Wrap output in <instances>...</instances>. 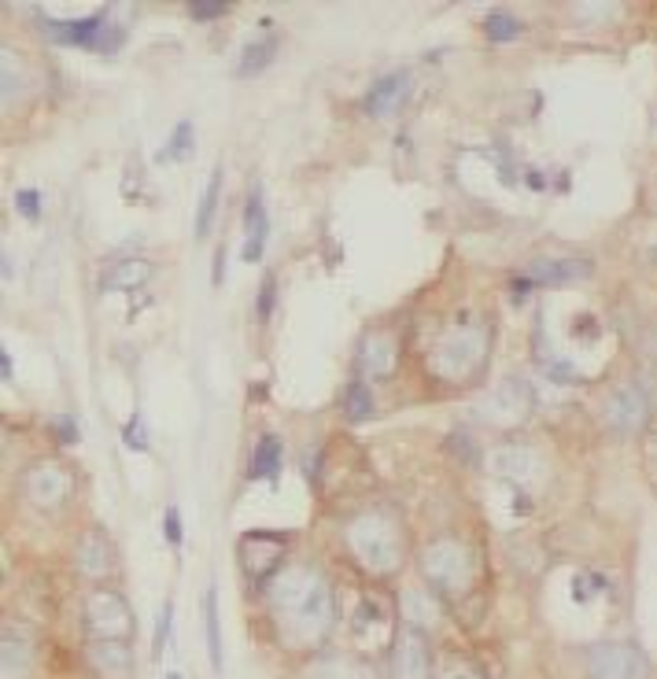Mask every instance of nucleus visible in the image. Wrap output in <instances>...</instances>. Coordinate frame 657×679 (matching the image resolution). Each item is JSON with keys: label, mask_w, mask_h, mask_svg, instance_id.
<instances>
[{"label": "nucleus", "mask_w": 657, "mask_h": 679, "mask_svg": "<svg viewBox=\"0 0 657 679\" xmlns=\"http://www.w3.org/2000/svg\"><path fill=\"white\" fill-rule=\"evenodd\" d=\"M270 617L278 625L288 647L310 650L326 642L332 617H337V598L329 580L315 566H288L267 583Z\"/></svg>", "instance_id": "obj_1"}, {"label": "nucleus", "mask_w": 657, "mask_h": 679, "mask_svg": "<svg viewBox=\"0 0 657 679\" xmlns=\"http://www.w3.org/2000/svg\"><path fill=\"white\" fill-rule=\"evenodd\" d=\"M348 547L362 561V569L388 577L407 561V532L391 510H366L348 525Z\"/></svg>", "instance_id": "obj_2"}, {"label": "nucleus", "mask_w": 657, "mask_h": 679, "mask_svg": "<svg viewBox=\"0 0 657 679\" xmlns=\"http://www.w3.org/2000/svg\"><path fill=\"white\" fill-rule=\"evenodd\" d=\"M484 355H488V329L472 318L440 332L429 351V366L444 385H469L484 370Z\"/></svg>", "instance_id": "obj_3"}, {"label": "nucleus", "mask_w": 657, "mask_h": 679, "mask_svg": "<svg viewBox=\"0 0 657 679\" xmlns=\"http://www.w3.org/2000/svg\"><path fill=\"white\" fill-rule=\"evenodd\" d=\"M421 569H425V577H429V583L436 587V591H444V595L466 591L469 580H472V558H469V550L458 543V539H451V536L432 539V543L425 547Z\"/></svg>", "instance_id": "obj_4"}, {"label": "nucleus", "mask_w": 657, "mask_h": 679, "mask_svg": "<svg viewBox=\"0 0 657 679\" xmlns=\"http://www.w3.org/2000/svg\"><path fill=\"white\" fill-rule=\"evenodd\" d=\"M587 679H650V658L636 642L606 639L587 653Z\"/></svg>", "instance_id": "obj_5"}, {"label": "nucleus", "mask_w": 657, "mask_h": 679, "mask_svg": "<svg viewBox=\"0 0 657 679\" xmlns=\"http://www.w3.org/2000/svg\"><path fill=\"white\" fill-rule=\"evenodd\" d=\"M82 617H86L89 636L130 642L133 613H130V606H126V598H122L119 591H93V595L86 598Z\"/></svg>", "instance_id": "obj_6"}, {"label": "nucleus", "mask_w": 657, "mask_h": 679, "mask_svg": "<svg viewBox=\"0 0 657 679\" xmlns=\"http://www.w3.org/2000/svg\"><path fill=\"white\" fill-rule=\"evenodd\" d=\"M237 555H240V577H248L251 587H262L281 572L285 539L273 532H248L240 539Z\"/></svg>", "instance_id": "obj_7"}, {"label": "nucleus", "mask_w": 657, "mask_h": 679, "mask_svg": "<svg viewBox=\"0 0 657 679\" xmlns=\"http://www.w3.org/2000/svg\"><path fill=\"white\" fill-rule=\"evenodd\" d=\"M603 421H606V429L617 432V436L643 432L650 421V391L639 388V385H620L614 396L606 399Z\"/></svg>", "instance_id": "obj_8"}, {"label": "nucleus", "mask_w": 657, "mask_h": 679, "mask_svg": "<svg viewBox=\"0 0 657 679\" xmlns=\"http://www.w3.org/2000/svg\"><path fill=\"white\" fill-rule=\"evenodd\" d=\"M71 469H63L60 462H38L22 473V491L33 506L41 510H60V506L71 499Z\"/></svg>", "instance_id": "obj_9"}, {"label": "nucleus", "mask_w": 657, "mask_h": 679, "mask_svg": "<svg viewBox=\"0 0 657 679\" xmlns=\"http://www.w3.org/2000/svg\"><path fill=\"white\" fill-rule=\"evenodd\" d=\"M111 22V8L97 11V16H86V19H49L41 16V27L49 30L52 41L60 44H86V49H97L100 52V41H103V30Z\"/></svg>", "instance_id": "obj_10"}, {"label": "nucleus", "mask_w": 657, "mask_h": 679, "mask_svg": "<svg viewBox=\"0 0 657 679\" xmlns=\"http://www.w3.org/2000/svg\"><path fill=\"white\" fill-rule=\"evenodd\" d=\"M391 672H396V679L429 676V639L418 628H402L391 642Z\"/></svg>", "instance_id": "obj_11"}, {"label": "nucleus", "mask_w": 657, "mask_h": 679, "mask_svg": "<svg viewBox=\"0 0 657 679\" xmlns=\"http://www.w3.org/2000/svg\"><path fill=\"white\" fill-rule=\"evenodd\" d=\"M595 270L591 259H565V256H544V259H532L525 267V278L544 284V289H555V284H576V281H587Z\"/></svg>", "instance_id": "obj_12"}, {"label": "nucleus", "mask_w": 657, "mask_h": 679, "mask_svg": "<svg viewBox=\"0 0 657 679\" xmlns=\"http://www.w3.org/2000/svg\"><path fill=\"white\" fill-rule=\"evenodd\" d=\"M396 359H399V343L391 332L385 329H370L359 343V370L362 377H388L391 370H396Z\"/></svg>", "instance_id": "obj_13"}, {"label": "nucleus", "mask_w": 657, "mask_h": 679, "mask_svg": "<svg viewBox=\"0 0 657 679\" xmlns=\"http://www.w3.org/2000/svg\"><path fill=\"white\" fill-rule=\"evenodd\" d=\"M407 93H410V74L407 71H391V74L377 78V82L370 86L362 108H366L370 119H385V114H391L402 100H407Z\"/></svg>", "instance_id": "obj_14"}, {"label": "nucleus", "mask_w": 657, "mask_h": 679, "mask_svg": "<svg viewBox=\"0 0 657 679\" xmlns=\"http://www.w3.org/2000/svg\"><path fill=\"white\" fill-rule=\"evenodd\" d=\"M267 237H270V214L267 203H262V189L251 186L248 203H245V259L259 262L262 251H267Z\"/></svg>", "instance_id": "obj_15"}, {"label": "nucleus", "mask_w": 657, "mask_h": 679, "mask_svg": "<svg viewBox=\"0 0 657 679\" xmlns=\"http://www.w3.org/2000/svg\"><path fill=\"white\" fill-rule=\"evenodd\" d=\"M89 665H93L97 676H103V679H130V672H133L130 642L97 639L93 647H89Z\"/></svg>", "instance_id": "obj_16"}, {"label": "nucleus", "mask_w": 657, "mask_h": 679, "mask_svg": "<svg viewBox=\"0 0 657 679\" xmlns=\"http://www.w3.org/2000/svg\"><path fill=\"white\" fill-rule=\"evenodd\" d=\"M74 561H78V572L89 580H100L115 572V547L103 539V532H86L78 539V550H74Z\"/></svg>", "instance_id": "obj_17"}, {"label": "nucleus", "mask_w": 657, "mask_h": 679, "mask_svg": "<svg viewBox=\"0 0 657 679\" xmlns=\"http://www.w3.org/2000/svg\"><path fill=\"white\" fill-rule=\"evenodd\" d=\"M203 636H207V658L211 669L222 672V625H218V587L215 580L203 591Z\"/></svg>", "instance_id": "obj_18"}, {"label": "nucleus", "mask_w": 657, "mask_h": 679, "mask_svg": "<svg viewBox=\"0 0 657 679\" xmlns=\"http://www.w3.org/2000/svg\"><path fill=\"white\" fill-rule=\"evenodd\" d=\"M281 440L278 436H262V440L256 443V451H251V462H248V477L251 480H273L281 473Z\"/></svg>", "instance_id": "obj_19"}, {"label": "nucleus", "mask_w": 657, "mask_h": 679, "mask_svg": "<svg viewBox=\"0 0 657 679\" xmlns=\"http://www.w3.org/2000/svg\"><path fill=\"white\" fill-rule=\"evenodd\" d=\"M273 56H278V33H262V38H256V41L245 44V52H240L237 74H240V78L262 74V71H267V67L273 63Z\"/></svg>", "instance_id": "obj_20"}, {"label": "nucleus", "mask_w": 657, "mask_h": 679, "mask_svg": "<svg viewBox=\"0 0 657 679\" xmlns=\"http://www.w3.org/2000/svg\"><path fill=\"white\" fill-rule=\"evenodd\" d=\"M218 196H222V167L211 170L207 178V189H203V200H200V211H196V237H207L215 226V214H218Z\"/></svg>", "instance_id": "obj_21"}, {"label": "nucleus", "mask_w": 657, "mask_h": 679, "mask_svg": "<svg viewBox=\"0 0 657 679\" xmlns=\"http://www.w3.org/2000/svg\"><path fill=\"white\" fill-rule=\"evenodd\" d=\"M315 679H374L370 665L355 658H321L315 665Z\"/></svg>", "instance_id": "obj_22"}, {"label": "nucleus", "mask_w": 657, "mask_h": 679, "mask_svg": "<svg viewBox=\"0 0 657 679\" xmlns=\"http://www.w3.org/2000/svg\"><path fill=\"white\" fill-rule=\"evenodd\" d=\"M344 418H348V421L374 418V391L366 381H351L348 391H344Z\"/></svg>", "instance_id": "obj_23"}, {"label": "nucleus", "mask_w": 657, "mask_h": 679, "mask_svg": "<svg viewBox=\"0 0 657 679\" xmlns=\"http://www.w3.org/2000/svg\"><path fill=\"white\" fill-rule=\"evenodd\" d=\"M30 669V647L16 631H4V679H19Z\"/></svg>", "instance_id": "obj_24"}, {"label": "nucleus", "mask_w": 657, "mask_h": 679, "mask_svg": "<svg viewBox=\"0 0 657 679\" xmlns=\"http://www.w3.org/2000/svg\"><path fill=\"white\" fill-rule=\"evenodd\" d=\"M192 148H196V130H192V122H178L175 126V133H170V141H167V159H189L192 156Z\"/></svg>", "instance_id": "obj_25"}, {"label": "nucleus", "mask_w": 657, "mask_h": 679, "mask_svg": "<svg viewBox=\"0 0 657 679\" xmlns=\"http://www.w3.org/2000/svg\"><path fill=\"white\" fill-rule=\"evenodd\" d=\"M484 30L491 33V41H514L521 27H517V19L510 11H491V16L484 19Z\"/></svg>", "instance_id": "obj_26"}, {"label": "nucleus", "mask_w": 657, "mask_h": 679, "mask_svg": "<svg viewBox=\"0 0 657 679\" xmlns=\"http://www.w3.org/2000/svg\"><path fill=\"white\" fill-rule=\"evenodd\" d=\"M122 440H126L130 451H148V432H145V418H141V413H133V418L122 425Z\"/></svg>", "instance_id": "obj_27"}, {"label": "nucleus", "mask_w": 657, "mask_h": 679, "mask_svg": "<svg viewBox=\"0 0 657 679\" xmlns=\"http://www.w3.org/2000/svg\"><path fill=\"white\" fill-rule=\"evenodd\" d=\"M170 620H175V606L163 602V609H159V628H156V639H152L156 658H163V650H167V639H170Z\"/></svg>", "instance_id": "obj_28"}, {"label": "nucleus", "mask_w": 657, "mask_h": 679, "mask_svg": "<svg viewBox=\"0 0 657 679\" xmlns=\"http://www.w3.org/2000/svg\"><path fill=\"white\" fill-rule=\"evenodd\" d=\"M16 207H19V214L22 218H41V192L38 189H19L16 192Z\"/></svg>", "instance_id": "obj_29"}, {"label": "nucleus", "mask_w": 657, "mask_h": 679, "mask_svg": "<svg viewBox=\"0 0 657 679\" xmlns=\"http://www.w3.org/2000/svg\"><path fill=\"white\" fill-rule=\"evenodd\" d=\"M273 296H278V281L270 278H262V289H259V321H267L270 318V310H273Z\"/></svg>", "instance_id": "obj_30"}, {"label": "nucleus", "mask_w": 657, "mask_h": 679, "mask_svg": "<svg viewBox=\"0 0 657 679\" xmlns=\"http://www.w3.org/2000/svg\"><path fill=\"white\" fill-rule=\"evenodd\" d=\"M189 11L196 19H215V16H226L229 4H222V0H196V4H189Z\"/></svg>", "instance_id": "obj_31"}, {"label": "nucleus", "mask_w": 657, "mask_h": 679, "mask_svg": "<svg viewBox=\"0 0 657 679\" xmlns=\"http://www.w3.org/2000/svg\"><path fill=\"white\" fill-rule=\"evenodd\" d=\"M163 528H167L170 547H181V521H178V510H175V506H170V510H167V521H163Z\"/></svg>", "instance_id": "obj_32"}, {"label": "nucleus", "mask_w": 657, "mask_h": 679, "mask_svg": "<svg viewBox=\"0 0 657 679\" xmlns=\"http://www.w3.org/2000/svg\"><path fill=\"white\" fill-rule=\"evenodd\" d=\"M60 436L67 443H74L78 440V429H74V421L71 418H60Z\"/></svg>", "instance_id": "obj_33"}, {"label": "nucleus", "mask_w": 657, "mask_h": 679, "mask_svg": "<svg viewBox=\"0 0 657 679\" xmlns=\"http://www.w3.org/2000/svg\"><path fill=\"white\" fill-rule=\"evenodd\" d=\"M222 267H226V251L218 248V259H215V273H211V281H215V284H222Z\"/></svg>", "instance_id": "obj_34"}, {"label": "nucleus", "mask_w": 657, "mask_h": 679, "mask_svg": "<svg viewBox=\"0 0 657 679\" xmlns=\"http://www.w3.org/2000/svg\"><path fill=\"white\" fill-rule=\"evenodd\" d=\"M0 370H4V381L11 377V355L8 351H0Z\"/></svg>", "instance_id": "obj_35"}, {"label": "nucleus", "mask_w": 657, "mask_h": 679, "mask_svg": "<svg viewBox=\"0 0 657 679\" xmlns=\"http://www.w3.org/2000/svg\"><path fill=\"white\" fill-rule=\"evenodd\" d=\"M167 679H181V676H178V672H170V676H167Z\"/></svg>", "instance_id": "obj_36"}]
</instances>
